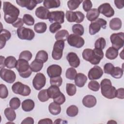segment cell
I'll return each instance as SVG.
<instances>
[{
	"mask_svg": "<svg viewBox=\"0 0 124 124\" xmlns=\"http://www.w3.org/2000/svg\"><path fill=\"white\" fill-rule=\"evenodd\" d=\"M3 11L4 19L8 24H13L17 19L20 14L19 10L9 1H4Z\"/></svg>",
	"mask_w": 124,
	"mask_h": 124,
	"instance_id": "obj_1",
	"label": "cell"
},
{
	"mask_svg": "<svg viewBox=\"0 0 124 124\" xmlns=\"http://www.w3.org/2000/svg\"><path fill=\"white\" fill-rule=\"evenodd\" d=\"M84 60L89 62L91 64L97 65L104 57V52L101 49L94 48L93 49L86 48L82 52Z\"/></svg>",
	"mask_w": 124,
	"mask_h": 124,
	"instance_id": "obj_2",
	"label": "cell"
},
{
	"mask_svg": "<svg viewBox=\"0 0 124 124\" xmlns=\"http://www.w3.org/2000/svg\"><path fill=\"white\" fill-rule=\"evenodd\" d=\"M101 93L105 97L111 99L116 97V89L112 86L111 82L109 79L104 78L100 83Z\"/></svg>",
	"mask_w": 124,
	"mask_h": 124,
	"instance_id": "obj_3",
	"label": "cell"
},
{
	"mask_svg": "<svg viewBox=\"0 0 124 124\" xmlns=\"http://www.w3.org/2000/svg\"><path fill=\"white\" fill-rule=\"evenodd\" d=\"M16 68L20 76L24 78H29L32 72L28 61L23 59H19L17 60Z\"/></svg>",
	"mask_w": 124,
	"mask_h": 124,
	"instance_id": "obj_4",
	"label": "cell"
},
{
	"mask_svg": "<svg viewBox=\"0 0 124 124\" xmlns=\"http://www.w3.org/2000/svg\"><path fill=\"white\" fill-rule=\"evenodd\" d=\"M107 23V21L103 18H97L95 21L92 22L90 24L89 28V33L91 35H93L100 31L101 28L106 29Z\"/></svg>",
	"mask_w": 124,
	"mask_h": 124,
	"instance_id": "obj_5",
	"label": "cell"
},
{
	"mask_svg": "<svg viewBox=\"0 0 124 124\" xmlns=\"http://www.w3.org/2000/svg\"><path fill=\"white\" fill-rule=\"evenodd\" d=\"M12 89L15 93L24 96L29 95L31 92V90L29 86L19 81L15 83L12 85Z\"/></svg>",
	"mask_w": 124,
	"mask_h": 124,
	"instance_id": "obj_6",
	"label": "cell"
},
{
	"mask_svg": "<svg viewBox=\"0 0 124 124\" xmlns=\"http://www.w3.org/2000/svg\"><path fill=\"white\" fill-rule=\"evenodd\" d=\"M112 47L119 50L123 47L124 44V33L120 32L112 33L110 36Z\"/></svg>",
	"mask_w": 124,
	"mask_h": 124,
	"instance_id": "obj_7",
	"label": "cell"
},
{
	"mask_svg": "<svg viewBox=\"0 0 124 124\" xmlns=\"http://www.w3.org/2000/svg\"><path fill=\"white\" fill-rule=\"evenodd\" d=\"M18 37L21 40H31L35 36L32 30L24 27L18 28L16 31Z\"/></svg>",
	"mask_w": 124,
	"mask_h": 124,
	"instance_id": "obj_8",
	"label": "cell"
},
{
	"mask_svg": "<svg viewBox=\"0 0 124 124\" xmlns=\"http://www.w3.org/2000/svg\"><path fill=\"white\" fill-rule=\"evenodd\" d=\"M64 47V42L63 41L58 40L55 42L52 52V57L53 59L59 60L62 58Z\"/></svg>",
	"mask_w": 124,
	"mask_h": 124,
	"instance_id": "obj_9",
	"label": "cell"
},
{
	"mask_svg": "<svg viewBox=\"0 0 124 124\" xmlns=\"http://www.w3.org/2000/svg\"><path fill=\"white\" fill-rule=\"evenodd\" d=\"M65 16L68 22H75L77 23L82 22L85 17L84 15L82 12L80 11L73 12L72 11H67Z\"/></svg>",
	"mask_w": 124,
	"mask_h": 124,
	"instance_id": "obj_10",
	"label": "cell"
},
{
	"mask_svg": "<svg viewBox=\"0 0 124 124\" xmlns=\"http://www.w3.org/2000/svg\"><path fill=\"white\" fill-rule=\"evenodd\" d=\"M67 40L70 46L78 48L82 47L85 43L84 40L82 37L75 34H70Z\"/></svg>",
	"mask_w": 124,
	"mask_h": 124,
	"instance_id": "obj_11",
	"label": "cell"
},
{
	"mask_svg": "<svg viewBox=\"0 0 124 124\" xmlns=\"http://www.w3.org/2000/svg\"><path fill=\"white\" fill-rule=\"evenodd\" d=\"M0 75L1 78L8 83L14 82L16 79V75L14 71L4 68L0 69Z\"/></svg>",
	"mask_w": 124,
	"mask_h": 124,
	"instance_id": "obj_12",
	"label": "cell"
},
{
	"mask_svg": "<svg viewBox=\"0 0 124 124\" xmlns=\"http://www.w3.org/2000/svg\"><path fill=\"white\" fill-rule=\"evenodd\" d=\"M46 83V77L41 73H37L32 80V85L36 90L42 89L45 86Z\"/></svg>",
	"mask_w": 124,
	"mask_h": 124,
	"instance_id": "obj_13",
	"label": "cell"
},
{
	"mask_svg": "<svg viewBox=\"0 0 124 124\" xmlns=\"http://www.w3.org/2000/svg\"><path fill=\"white\" fill-rule=\"evenodd\" d=\"M64 13L62 11H55L50 12L48 17L49 21L51 23L56 22L62 24L64 21Z\"/></svg>",
	"mask_w": 124,
	"mask_h": 124,
	"instance_id": "obj_14",
	"label": "cell"
},
{
	"mask_svg": "<svg viewBox=\"0 0 124 124\" xmlns=\"http://www.w3.org/2000/svg\"><path fill=\"white\" fill-rule=\"evenodd\" d=\"M97 9L99 13L103 14L107 17H111L114 15V10L108 3L101 4Z\"/></svg>",
	"mask_w": 124,
	"mask_h": 124,
	"instance_id": "obj_15",
	"label": "cell"
},
{
	"mask_svg": "<svg viewBox=\"0 0 124 124\" xmlns=\"http://www.w3.org/2000/svg\"><path fill=\"white\" fill-rule=\"evenodd\" d=\"M44 1L37 0H17L16 3L22 7H26L29 10H32L37 4Z\"/></svg>",
	"mask_w": 124,
	"mask_h": 124,
	"instance_id": "obj_16",
	"label": "cell"
},
{
	"mask_svg": "<svg viewBox=\"0 0 124 124\" xmlns=\"http://www.w3.org/2000/svg\"><path fill=\"white\" fill-rule=\"evenodd\" d=\"M103 74V71L102 68L99 66L95 65L89 70L88 76L90 80H96L99 79Z\"/></svg>",
	"mask_w": 124,
	"mask_h": 124,
	"instance_id": "obj_17",
	"label": "cell"
},
{
	"mask_svg": "<svg viewBox=\"0 0 124 124\" xmlns=\"http://www.w3.org/2000/svg\"><path fill=\"white\" fill-rule=\"evenodd\" d=\"M46 72L50 78L59 77L62 74V67L58 64H52L48 67Z\"/></svg>",
	"mask_w": 124,
	"mask_h": 124,
	"instance_id": "obj_18",
	"label": "cell"
},
{
	"mask_svg": "<svg viewBox=\"0 0 124 124\" xmlns=\"http://www.w3.org/2000/svg\"><path fill=\"white\" fill-rule=\"evenodd\" d=\"M66 59L70 65L74 68L78 67L80 64L79 58L75 52H71L68 53L66 56Z\"/></svg>",
	"mask_w": 124,
	"mask_h": 124,
	"instance_id": "obj_19",
	"label": "cell"
},
{
	"mask_svg": "<svg viewBox=\"0 0 124 124\" xmlns=\"http://www.w3.org/2000/svg\"><path fill=\"white\" fill-rule=\"evenodd\" d=\"M11 37V34L10 32L6 30V29H2L0 31V49H1L3 48L5 44L7 41L9 40Z\"/></svg>",
	"mask_w": 124,
	"mask_h": 124,
	"instance_id": "obj_20",
	"label": "cell"
},
{
	"mask_svg": "<svg viewBox=\"0 0 124 124\" xmlns=\"http://www.w3.org/2000/svg\"><path fill=\"white\" fill-rule=\"evenodd\" d=\"M83 105L89 108H93L95 106L96 104V99L93 95H87L85 96L82 99Z\"/></svg>",
	"mask_w": 124,
	"mask_h": 124,
	"instance_id": "obj_21",
	"label": "cell"
},
{
	"mask_svg": "<svg viewBox=\"0 0 124 124\" xmlns=\"http://www.w3.org/2000/svg\"><path fill=\"white\" fill-rule=\"evenodd\" d=\"M49 11L43 6H39L36 8L35 10L36 16L41 19H48Z\"/></svg>",
	"mask_w": 124,
	"mask_h": 124,
	"instance_id": "obj_22",
	"label": "cell"
},
{
	"mask_svg": "<svg viewBox=\"0 0 124 124\" xmlns=\"http://www.w3.org/2000/svg\"><path fill=\"white\" fill-rule=\"evenodd\" d=\"M75 83L78 87H83L87 80V77L83 73H78L75 78Z\"/></svg>",
	"mask_w": 124,
	"mask_h": 124,
	"instance_id": "obj_23",
	"label": "cell"
},
{
	"mask_svg": "<svg viewBox=\"0 0 124 124\" xmlns=\"http://www.w3.org/2000/svg\"><path fill=\"white\" fill-rule=\"evenodd\" d=\"M47 92L49 98L53 99L58 97L62 93L59 87L54 85H51L47 89Z\"/></svg>",
	"mask_w": 124,
	"mask_h": 124,
	"instance_id": "obj_24",
	"label": "cell"
},
{
	"mask_svg": "<svg viewBox=\"0 0 124 124\" xmlns=\"http://www.w3.org/2000/svg\"><path fill=\"white\" fill-rule=\"evenodd\" d=\"M34 101L30 99H27L24 100L22 102L21 106L22 109L26 112H29L31 111L34 108Z\"/></svg>",
	"mask_w": 124,
	"mask_h": 124,
	"instance_id": "obj_25",
	"label": "cell"
},
{
	"mask_svg": "<svg viewBox=\"0 0 124 124\" xmlns=\"http://www.w3.org/2000/svg\"><path fill=\"white\" fill-rule=\"evenodd\" d=\"M44 62L41 60L35 59L31 63L30 68L32 72H38L43 68Z\"/></svg>",
	"mask_w": 124,
	"mask_h": 124,
	"instance_id": "obj_26",
	"label": "cell"
},
{
	"mask_svg": "<svg viewBox=\"0 0 124 124\" xmlns=\"http://www.w3.org/2000/svg\"><path fill=\"white\" fill-rule=\"evenodd\" d=\"M122 25L121 20L118 17L112 18L109 21V26L110 28L113 31H118L120 30Z\"/></svg>",
	"mask_w": 124,
	"mask_h": 124,
	"instance_id": "obj_27",
	"label": "cell"
},
{
	"mask_svg": "<svg viewBox=\"0 0 124 124\" xmlns=\"http://www.w3.org/2000/svg\"><path fill=\"white\" fill-rule=\"evenodd\" d=\"M99 12L97 9H91L86 14V17L89 21L93 22L96 20L99 16Z\"/></svg>",
	"mask_w": 124,
	"mask_h": 124,
	"instance_id": "obj_28",
	"label": "cell"
},
{
	"mask_svg": "<svg viewBox=\"0 0 124 124\" xmlns=\"http://www.w3.org/2000/svg\"><path fill=\"white\" fill-rule=\"evenodd\" d=\"M43 4L46 9L58 8L61 4L59 0H46L43 1Z\"/></svg>",
	"mask_w": 124,
	"mask_h": 124,
	"instance_id": "obj_29",
	"label": "cell"
},
{
	"mask_svg": "<svg viewBox=\"0 0 124 124\" xmlns=\"http://www.w3.org/2000/svg\"><path fill=\"white\" fill-rule=\"evenodd\" d=\"M48 110L51 114L57 115L60 113L61 111V107L60 105L53 102L49 105Z\"/></svg>",
	"mask_w": 124,
	"mask_h": 124,
	"instance_id": "obj_30",
	"label": "cell"
},
{
	"mask_svg": "<svg viewBox=\"0 0 124 124\" xmlns=\"http://www.w3.org/2000/svg\"><path fill=\"white\" fill-rule=\"evenodd\" d=\"M14 110L11 107L7 108L4 110V115L6 119L10 122L14 121L16 118V113Z\"/></svg>",
	"mask_w": 124,
	"mask_h": 124,
	"instance_id": "obj_31",
	"label": "cell"
},
{
	"mask_svg": "<svg viewBox=\"0 0 124 124\" xmlns=\"http://www.w3.org/2000/svg\"><path fill=\"white\" fill-rule=\"evenodd\" d=\"M118 55V50L113 47H110L107 49L105 56L109 60L116 59Z\"/></svg>",
	"mask_w": 124,
	"mask_h": 124,
	"instance_id": "obj_32",
	"label": "cell"
},
{
	"mask_svg": "<svg viewBox=\"0 0 124 124\" xmlns=\"http://www.w3.org/2000/svg\"><path fill=\"white\" fill-rule=\"evenodd\" d=\"M69 32L66 30H62L58 31L55 35V38L57 41L62 40L64 42L67 40L69 36Z\"/></svg>",
	"mask_w": 124,
	"mask_h": 124,
	"instance_id": "obj_33",
	"label": "cell"
},
{
	"mask_svg": "<svg viewBox=\"0 0 124 124\" xmlns=\"http://www.w3.org/2000/svg\"><path fill=\"white\" fill-rule=\"evenodd\" d=\"M17 61L14 56H8L5 59V65L8 68L10 69L15 68L17 63Z\"/></svg>",
	"mask_w": 124,
	"mask_h": 124,
	"instance_id": "obj_34",
	"label": "cell"
},
{
	"mask_svg": "<svg viewBox=\"0 0 124 124\" xmlns=\"http://www.w3.org/2000/svg\"><path fill=\"white\" fill-rule=\"evenodd\" d=\"M47 29V26L45 22H38L34 26V31L38 33H44Z\"/></svg>",
	"mask_w": 124,
	"mask_h": 124,
	"instance_id": "obj_35",
	"label": "cell"
},
{
	"mask_svg": "<svg viewBox=\"0 0 124 124\" xmlns=\"http://www.w3.org/2000/svg\"><path fill=\"white\" fill-rule=\"evenodd\" d=\"M72 31L76 35L81 36L84 33V29L82 25L80 24H76L72 26Z\"/></svg>",
	"mask_w": 124,
	"mask_h": 124,
	"instance_id": "obj_36",
	"label": "cell"
},
{
	"mask_svg": "<svg viewBox=\"0 0 124 124\" xmlns=\"http://www.w3.org/2000/svg\"><path fill=\"white\" fill-rule=\"evenodd\" d=\"M78 108L75 105H71L68 107L66 109L67 115L71 117H73L78 115Z\"/></svg>",
	"mask_w": 124,
	"mask_h": 124,
	"instance_id": "obj_37",
	"label": "cell"
},
{
	"mask_svg": "<svg viewBox=\"0 0 124 124\" xmlns=\"http://www.w3.org/2000/svg\"><path fill=\"white\" fill-rule=\"evenodd\" d=\"M48 56L47 53L46 51L43 50L39 51L37 53L35 57L36 59L41 60L44 63L46 62V61L48 60Z\"/></svg>",
	"mask_w": 124,
	"mask_h": 124,
	"instance_id": "obj_38",
	"label": "cell"
},
{
	"mask_svg": "<svg viewBox=\"0 0 124 124\" xmlns=\"http://www.w3.org/2000/svg\"><path fill=\"white\" fill-rule=\"evenodd\" d=\"M82 1V0H70L67 2V6L70 10H75L78 7Z\"/></svg>",
	"mask_w": 124,
	"mask_h": 124,
	"instance_id": "obj_39",
	"label": "cell"
},
{
	"mask_svg": "<svg viewBox=\"0 0 124 124\" xmlns=\"http://www.w3.org/2000/svg\"><path fill=\"white\" fill-rule=\"evenodd\" d=\"M110 75L115 78H120L123 75V70L119 67H114Z\"/></svg>",
	"mask_w": 124,
	"mask_h": 124,
	"instance_id": "obj_40",
	"label": "cell"
},
{
	"mask_svg": "<svg viewBox=\"0 0 124 124\" xmlns=\"http://www.w3.org/2000/svg\"><path fill=\"white\" fill-rule=\"evenodd\" d=\"M38 98L42 102L47 101L50 98L48 95L47 90L44 89L40 91L38 94Z\"/></svg>",
	"mask_w": 124,
	"mask_h": 124,
	"instance_id": "obj_41",
	"label": "cell"
},
{
	"mask_svg": "<svg viewBox=\"0 0 124 124\" xmlns=\"http://www.w3.org/2000/svg\"><path fill=\"white\" fill-rule=\"evenodd\" d=\"M106 45V40L103 37H100L97 39L94 43V47L95 48L99 49H103Z\"/></svg>",
	"mask_w": 124,
	"mask_h": 124,
	"instance_id": "obj_42",
	"label": "cell"
},
{
	"mask_svg": "<svg viewBox=\"0 0 124 124\" xmlns=\"http://www.w3.org/2000/svg\"><path fill=\"white\" fill-rule=\"evenodd\" d=\"M77 74L76 70L73 67H70L67 69L65 73L66 78L70 80H74Z\"/></svg>",
	"mask_w": 124,
	"mask_h": 124,
	"instance_id": "obj_43",
	"label": "cell"
},
{
	"mask_svg": "<svg viewBox=\"0 0 124 124\" xmlns=\"http://www.w3.org/2000/svg\"><path fill=\"white\" fill-rule=\"evenodd\" d=\"M66 91L69 96H73L77 92L76 86L72 83H67L66 85Z\"/></svg>",
	"mask_w": 124,
	"mask_h": 124,
	"instance_id": "obj_44",
	"label": "cell"
},
{
	"mask_svg": "<svg viewBox=\"0 0 124 124\" xmlns=\"http://www.w3.org/2000/svg\"><path fill=\"white\" fill-rule=\"evenodd\" d=\"M10 107L14 109H17L20 106V100L17 97H13L10 100Z\"/></svg>",
	"mask_w": 124,
	"mask_h": 124,
	"instance_id": "obj_45",
	"label": "cell"
},
{
	"mask_svg": "<svg viewBox=\"0 0 124 124\" xmlns=\"http://www.w3.org/2000/svg\"><path fill=\"white\" fill-rule=\"evenodd\" d=\"M22 19L26 25L32 26L34 24V19L31 15L25 14L23 16Z\"/></svg>",
	"mask_w": 124,
	"mask_h": 124,
	"instance_id": "obj_46",
	"label": "cell"
},
{
	"mask_svg": "<svg viewBox=\"0 0 124 124\" xmlns=\"http://www.w3.org/2000/svg\"><path fill=\"white\" fill-rule=\"evenodd\" d=\"M32 53L28 50H24L22 51L19 56V59H23L27 61H29L32 58Z\"/></svg>",
	"mask_w": 124,
	"mask_h": 124,
	"instance_id": "obj_47",
	"label": "cell"
},
{
	"mask_svg": "<svg viewBox=\"0 0 124 124\" xmlns=\"http://www.w3.org/2000/svg\"><path fill=\"white\" fill-rule=\"evenodd\" d=\"M62 82V79L61 76L50 78V83L51 85L57 86L59 87L61 86Z\"/></svg>",
	"mask_w": 124,
	"mask_h": 124,
	"instance_id": "obj_48",
	"label": "cell"
},
{
	"mask_svg": "<svg viewBox=\"0 0 124 124\" xmlns=\"http://www.w3.org/2000/svg\"><path fill=\"white\" fill-rule=\"evenodd\" d=\"M100 87V85L99 83L97 81L93 80L90 81L88 85V87L89 89L94 92H97L99 91Z\"/></svg>",
	"mask_w": 124,
	"mask_h": 124,
	"instance_id": "obj_49",
	"label": "cell"
},
{
	"mask_svg": "<svg viewBox=\"0 0 124 124\" xmlns=\"http://www.w3.org/2000/svg\"><path fill=\"white\" fill-rule=\"evenodd\" d=\"M8 95V91L7 87L3 84L0 85V97L2 99H5Z\"/></svg>",
	"mask_w": 124,
	"mask_h": 124,
	"instance_id": "obj_50",
	"label": "cell"
},
{
	"mask_svg": "<svg viewBox=\"0 0 124 124\" xmlns=\"http://www.w3.org/2000/svg\"><path fill=\"white\" fill-rule=\"evenodd\" d=\"M62 28L61 24L59 23H52L49 26V31L52 33H54L58 31H59Z\"/></svg>",
	"mask_w": 124,
	"mask_h": 124,
	"instance_id": "obj_51",
	"label": "cell"
},
{
	"mask_svg": "<svg viewBox=\"0 0 124 124\" xmlns=\"http://www.w3.org/2000/svg\"><path fill=\"white\" fill-rule=\"evenodd\" d=\"M93 6L92 2L90 0H85L83 1L82 3V7L83 10L85 12H89Z\"/></svg>",
	"mask_w": 124,
	"mask_h": 124,
	"instance_id": "obj_52",
	"label": "cell"
},
{
	"mask_svg": "<svg viewBox=\"0 0 124 124\" xmlns=\"http://www.w3.org/2000/svg\"><path fill=\"white\" fill-rule=\"evenodd\" d=\"M65 101V97L64 95L62 93L58 97L53 99V102L61 105L63 104Z\"/></svg>",
	"mask_w": 124,
	"mask_h": 124,
	"instance_id": "obj_53",
	"label": "cell"
},
{
	"mask_svg": "<svg viewBox=\"0 0 124 124\" xmlns=\"http://www.w3.org/2000/svg\"><path fill=\"white\" fill-rule=\"evenodd\" d=\"M114 68V66L111 63H106L104 66V71L105 73L110 75Z\"/></svg>",
	"mask_w": 124,
	"mask_h": 124,
	"instance_id": "obj_54",
	"label": "cell"
},
{
	"mask_svg": "<svg viewBox=\"0 0 124 124\" xmlns=\"http://www.w3.org/2000/svg\"><path fill=\"white\" fill-rule=\"evenodd\" d=\"M24 23V22L23 21V19L22 18H18V19L13 24H12V25L15 28H19L22 27Z\"/></svg>",
	"mask_w": 124,
	"mask_h": 124,
	"instance_id": "obj_55",
	"label": "cell"
},
{
	"mask_svg": "<svg viewBox=\"0 0 124 124\" xmlns=\"http://www.w3.org/2000/svg\"><path fill=\"white\" fill-rule=\"evenodd\" d=\"M116 97L121 99L124 98V89L123 88H119L116 90Z\"/></svg>",
	"mask_w": 124,
	"mask_h": 124,
	"instance_id": "obj_56",
	"label": "cell"
},
{
	"mask_svg": "<svg viewBox=\"0 0 124 124\" xmlns=\"http://www.w3.org/2000/svg\"><path fill=\"white\" fill-rule=\"evenodd\" d=\"M21 124H34V120L32 118L28 117L25 118L21 123Z\"/></svg>",
	"mask_w": 124,
	"mask_h": 124,
	"instance_id": "obj_57",
	"label": "cell"
},
{
	"mask_svg": "<svg viewBox=\"0 0 124 124\" xmlns=\"http://www.w3.org/2000/svg\"><path fill=\"white\" fill-rule=\"evenodd\" d=\"M38 124H53L52 121L49 118H45L41 119L38 122Z\"/></svg>",
	"mask_w": 124,
	"mask_h": 124,
	"instance_id": "obj_58",
	"label": "cell"
},
{
	"mask_svg": "<svg viewBox=\"0 0 124 124\" xmlns=\"http://www.w3.org/2000/svg\"><path fill=\"white\" fill-rule=\"evenodd\" d=\"M114 3L116 7L119 9H122L124 7V1L123 0H114Z\"/></svg>",
	"mask_w": 124,
	"mask_h": 124,
	"instance_id": "obj_59",
	"label": "cell"
},
{
	"mask_svg": "<svg viewBox=\"0 0 124 124\" xmlns=\"http://www.w3.org/2000/svg\"><path fill=\"white\" fill-rule=\"evenodd\" d=\"M5 58L2 56H0V69L4 68L5 65Z\"/></svg>",
	"mask_w": 124,
	"mask_h": 124,
	"instance_id": "obj_60",
	"label": "cell"
},
{
	"mask_svg": "<svg viewBox=\"0 0 124 124\" xmlns=\"http://www.w3.org/2000/svg\"><path fill=\"white\" fill-rule=\"evenodd\" d=\"M115 123V124H117V122H115V121H112V120H110V121H108V123Z\"/></svg>",
	"mask_w": 124,
	"mask_h": 124,
	"instance_id": "obj_61",
	"label": "cell"
}]
</instances>
